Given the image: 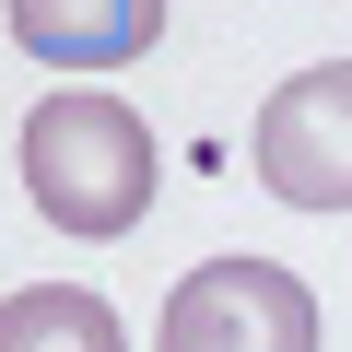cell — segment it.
Returning <instances> with one entry per match:
<instances>
[{
    "label": "cell",
    "mask_w": 352,
    "mask_h": 352,
    "mask_svg": "<svg viewBox=\"0 0 352 352\" xmlns=\"http://www.w3.org/2000/svg\"><path fill=\"white\" fill-rule=\"evenodd\" d=\"M24 188L59 235H129L153 212V129L118 94H47L24 118Z\"/></svg>",
    "instance_id": "cell-1"
},
{
    "label": "cell",
    "mask_w": 352,
    "mask_h": 352,
    "mask_svg": "<svg viewBox=\"0 0 352 352\" xmlns=\"http://www.w3.org/2000/svg\"><path fill=\"white\" fill-rule=\"evenodd\" d=\"M12 36H24L36 59H141V47L164 36V12H141V0H129V12H47V0H24Z\"/></svg>",
    "instance_id": "cell-5"
},
{
    "label": "cell",
    "mask_w": 352,
    "mask_h": 352,
    "mask_svg": "<svg viewBox=\"0 0 352 352\" xmlns=\"http://www.w3.org/2000/svg\"><path fill=\"white\" fill-rule=\"evenodd\" d=\"M153 352H317V294L282 258H200L164 294Z\"/></svg>",
    "instance_id": "cell-2"
},
{
    "label": "cell",
    "mask_w": 352,
    "mask_h": 352,
    "mask_svg": "<svg viewBox=\"0 0 352 352\" xmlns=\"http://www.w3.org/2000/svg\"><path fill=\"white\" fill-rule=\"evenodd\" d=\"M247 164H258V188L294 200V212H352V59L294 71V82L258 106Z\"/></svg>",
    "instance_id": "cell-3"
},
{
    "label": "cell",
    "mask_w": 352,
    "mask_h": 352,
    "mask_svg": "<svg viewBox=\"0 0 352 352\" xmlns=\"http://www.w3.org/2000/svg\"><path fill=\"white\" fill-rule=\"evenodd\" d=\"M0 352H129V329L82 282H24L12 305H0Z\"/></svg>",
    "instance_id": "cell-4"
}]
</instances>
